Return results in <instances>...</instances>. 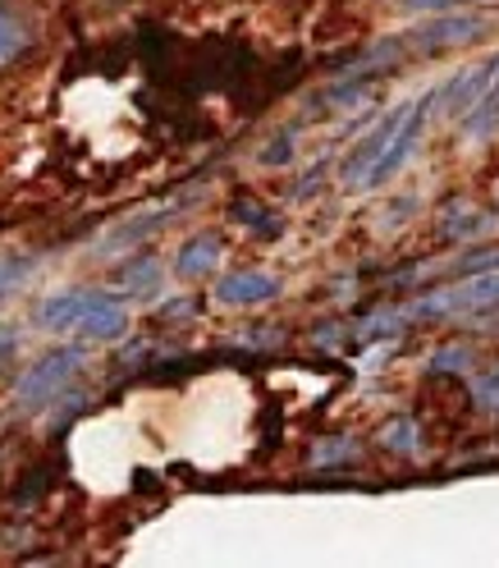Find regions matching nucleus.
I'll use <instances>...</instances> for the list:
<instances>
[{
    "mask_svg": "<svg viewBox=\"0 0 499 568\" xmlns=\"http://www.w3.org/2000/svg\"><path fill=\"white\" fill-rule=\"evenodd\" d=\"M468 358H472V353L462 344H449V348H440L431 358V372H458V367H468Z\"/></svg>",
    "mask_w": 499,
    "mask_h": 568,
    "instance_id": "17",
    "label": "nucleus"
},
{
    "mask_svg": "<svg viewBox=\"0 0 499 568\" xmlns=\"http://www.w3.org/2000/svg\"><path fill=\"white\" fill-rule=\"evenodd\" d=\"M221 253H225V239L221 234H193L184 247H180V257H174V271H180L184 280H206L211 271L221 266Z\"/></svg>",
    "mask_w": 499,
    "mask_h": 568,
    "instance_id": "9",
    "label": "nucleus"
},
{
    "mask_svg": "<svg viewBox=\"0 0 499 568\" xmlns=\"http://www.w3.org/2000/svg\"><path fill=\"white\" fill-rule=\"evenodd\" d=\"M161 316H165V322H174V316H193V298H174V303H165Z\"/></svg>",
    "mask_w": 499,
    "mask_h": 568,
    "instance_id": "22",
    "label": "nucleus"
},
{
    "mask_svg": "<svg viewBox=\"0 0 499 568\" xmlns=\"http://www.w3.org/2000/svg\"><path fill=\"white\" fill-rule=\"evenodd\" d=\"M174 211H180V206L142 211V221H124L120 230H111V234H105V239H101V253H105V257H111V253H120V247H138V243H142V239H147V234H156L161 225H170V221H174Z\"/></svg>",
    "mask_w": 499,
    "mask_h": 568,
    "instance_id": "10",
    "label": "nucleus"
},
{
    "mask_svg": "<svg viewBox=\"0 0 499 568\" xmlns=\"http://www.w3.org/2000/svg\"><path fill=\"white\" fill-rule=\"evenodd\" d=\"M92 294H96V290H64V294L42 298V303H38V326H42V331H55V335L74 331L79 316H83L88 303H92Z\"/></svg>",
    "mask_w": 499,
    "mask_h": 568,
    "instance_id": "8",
    "label": "nucleus"
},
{
    "mask_svg": "<svg viewBox=\"0 0 499 568\" xmlns=\"http://www.w3.org/2000/svg\"><path fill=\"white\" fill-rule=\"evenodd\" d=\"M19 51H23V23H19V14H14V10L0 6V64L14 60Z\"/></svg>",
    "mask_w": 499,
    "mask_h": 568,
    "instance_id": "14",
    "label": "nucleus"
},
{
    "mask_svg": "<svg viewBox=\"0 0 499 568\" xmlns=\"http://www.w3.org/2000/svg\"><path fill=\"white\" fill-rule=\"evenodd\" d=\"M271 211L253 206V202H234V221H243L247 230H262V234H279V221H266Z\"/></svg>",
    "mask_w": 499,
    "mask_h": 568,
    "instance_id": "16",
    "label": "nucleus"
},
{
    "mask_svg": "<svg viewBox=\"0 0 499 568\" xmlns=\"http://www.w3.org/2000/svg\"><path fill=\"white\" fill-rule=\"evenodd\" d=\"M120 284H124V294H156L161 290V262L152 257V253H138V257H129L124 266H120Z\"/></svg>",
    "mask_w": 499,
    "mask_h": 568,
    "instance_id": "12",
    "label": "nucleus"
},
{
    "mask_svg": "<svg viewBox=\"0 0 499 568\" xmlns=\"http://www.w3.org/2000/svg\"><path fill=\"white\" fill-rule=\"evenodd\" d=\"M32 275H38V262L32 257H0V303L10 294H19Z\"/></svg>",
    "mask_w": 499,
    "mask_h": 568,
    "instance_id": "13",
    "label": "nucleus"
},
{
    "mask_svg": "<svg viewBox=\"0 0 499 568\" xmlns=\"http://www.w3.org/2000/svg\"><path fill=\"white\" fill-rule=\"evenodd\" d=\"M495 124H499V74H495V83L468 105V111L458 115V129H462V138L468 142H481V138H490L495 133Z\"/></svg>",
    "mask_w": 499,
    "mask_h": 568,
    "instance_id": "11",
    "label": "nucleus"
},
{
    "mask_svg": "<svg viewBox=\"0 0 499 568\" xmlns=\"http://www.w3.org/2000/svg\"><path fill=\"white\" fill-rule=\"evenodd\" d=\"M486 32V19L481 14H468V10H445L436 14L431 23H421L413 38H408V51H421V55H436V51H449V47H462V42H477Z\"/></svg>",
    "mask_w": 499,
    "mask_h": 568,
    "instance_id": "3",
    "label": "nucleus"
},
{
    "mask_svg": "<svg viewBox=\"0 0 499 568\" xmlns=\"http://www.w3.org/2000/svg\"><path fill=\"white\" fill-rule=\"evenodd\" d=\"M216 298L225 307H257V303L279 298V280L271 271H230L216 284Z\"/></svg>",
    "mask_w": 499,
    "mask_h": 568,
    "instance_id": "7",
    "label": "nucleus"
},
{
    "mask_svg": "<svg viewBox=\"0 0 499 568\" xmlns=\"http://www.w3.org/2000/svg\"><path fill=\"white\" fill-rule=\"evenodd\" d=\"M19 353V331H10V326H0V367H6L10 358Z\"/></svg>",
    "mask_w": 499,
    "mask_h": 568,
    "instance_id": "21",
    "label": "nucleus"
},
{
    "mask_svg": "<svg viewBox=\"0 0 499 568\" xmlns=\"http://www.w3.org/2000/svg\"><path fill=\"white\" fill-rule=\"evenodd\" d=\"M385 449H395V454H413L417 449V426L408 422V417H399V422H389L385 426Z\"/></svg>",
    "mask_w": 499,
    "mask_h": 568,
    "instance_id": "15",
    "label": "nucleus"
},
{
    "mask_svg": "<svg viewBox=\"0 0 499 568\" xmlns=\"http://www.w3.org/2000/svg\"><path fill=\"white\" fill-rule=\"evenodd\" d=\"M289 156H294V142H289V133H279V138H275V148H266V152H262V161H266V165H284Z\"/></svg>",
    "mask_w": 499,
    "mask_h": 568,
    "instance_id": "19",
    "label": "nucleus"
},
{
    "mask_svg": "<svg viewBox=\"0 0 499 568\" xmlns=\"http://www.w3.org/2000/svg\"><path fill=\"white\" fill-rule=\"evenodd\" d=\"M495 74H499V51L495 55H486L481 64H472V69H462L458 79H449L445 88H436V105L440 111L449 115V120H458L462 111H468V105L495 83Z\"/></svg>",
    "mask_w": 499,
    "mask_h": 568,
    "instance_id": "5",
    "label": "nucleus"
},
{
    "mask_svg": "<svg viewBox=\"0 0 499 568\" xmlns=\"http://www.w3.org/2000/svg\"><path fill=\"white\" fill-rule=\"evenodd\" d=\"M408 105H413V101L395 105V111H389V115H385V120H380V124H376V129H371V133H367V138L358 142V148H353V152H348V161H344V170H339V174H344V184H353V189H363V180H367V170H371V165L380 161V152L389 148V138H395V133H399V124H404V115H408Z\"/></svg>",
    "mask_w": 499,
    "mask_h": 568,
    "instance_id": "4",
    "label": "nucleus"
},
{
    "mask_svg": "<svg viewBox=\"0 0 499 568\" xmlns=\"http://www.w3.org/2000/svg\"><path fill=\"white\" fill-rule=\"evenodd\" d=\"M83 358H88L83 344H64V348L47 353V358H38L19 376V385H14L19 408H47V404H55L69 389V381L83 372Z\"/></svg>",
    "mask_w": 499,
    "mask_h": 568,
    "instance_id": "1",
    "label": "nucleus"
},
{
    "mask_svg": "<svg viewBox=\"0 0 499 568\" xmlns=\"http://www.w3.org/2000/svg\"><path fill=\"white\" fill-rule=\"evenodd\" d=\"M462 0H404V10H421V14H445V10H458Z\"/></svg>",
    "mask_w": 499,
    "mask_h": 568,
    "instance_id": "20",
    "label": "nucleus"
},
{
    "mask_svg": "<svg viewBox=\"0 0 499 568\" xmlns=\"http://www.w3.org/2000/svg\"><path fill=\"white\" fill-rule=\"evenodd\" d=\"M74 331H79L83 339H120V335L129 331V307H124V298L96 290L92 303H88V312L79 316V326H74Z\"/></svg>",
    "mask_w": 499,
    "mask_h": 568,
    "instance_id": "6",
    "label": "nucleus"
},
{
    "mask_svg": "<svg viewBox=\"0 0 499 568\" xmlns=\"http://www.w3.org/2000/svg\"><path fill=\"white\" fill-rule=\"evenodd\" d=\"M477 404L481 408H499V372H490L486 381H477Z\"/></svg>",
    "mask_w": 499,
    "mask_h": 568,
    "instance_id": "18",
    "label": "nucleus"
},
{
    "mask_svg": "<svg viewBox=\"0 0 499 568\" xmlns=\"http://www.w3.org/2000/svg\"><path fill=\"white\" fill-rule=\"evenodd\" d=\"M431 105H436V92H426L421 101H413L408 105V115H404V124H399V133L389 138V148L380 152V161L367 170V180H363V189H380L385 180H395V174L408 165V156L417 152V142L426 138V124H431Z\"/></svg>",
    "mask_w": 499,
    "mask_h": 568,
    "instance_id": "2",
    "label": "nucleus"
}]
</instances>
